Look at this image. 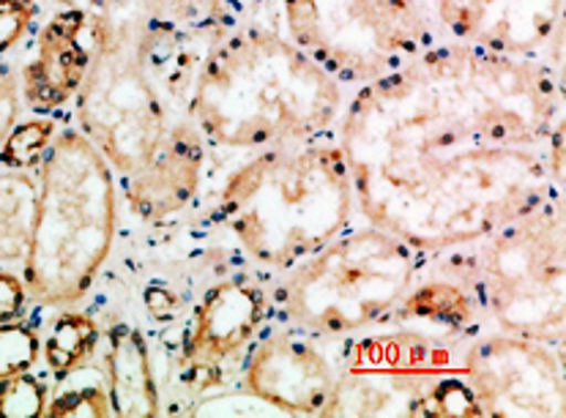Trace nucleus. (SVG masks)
Masks as SVG:
<instances>
[{"mask_svg": "<svg viewBox=\"0 0 566 418\" xmlns=\"http://www.w3.org/2000/svg\"><path fill=\"white\" fill-rule=\"evenodd\" d=\"M337 375V362L321 339L287 325L265 334L252 347L244 367V386L250 397L280 414L321 416Z\"/></svg>", "mask_w": 566, "mask_h": 418, "instance_id": "nucleus-10", "label": "nucleus"}, {"mask_svg": "<svg viewBox=\"0 0 566 418\" xmlns=\"http://www.w3.org/2000/svg\"><path fill=\"white\" fill-rule=\"evenodd\" d=\"M22 88H20V69L0 58V148L6 137L11 135L22 115Z\"/></svg>", "mask_w": 566, "mask_h": 418, "instance_id": "nucleus-24", "label": "nucleus"}, {"mask_svg": "<svg viewBox=\"0 0 566 418\" xmlns=\"http://www.w3.org/2000/svg\"><path fill=\"white\" fill-rule=\"evenodd\" d=\"M102 328L88 312H63L50 325L48 339L42 342L44 362L57 383L66 380L77 369L94 358L96 347H99Z\"/></svg>", "mask_w": 566, "mask_h": 418, "instance_id": "nucleus-18", "label": "nucleus"}, {"mask_svg": "<svg viewBox=\"0 0 566 418\" xmlns=\"http://www.w3.org/2000/svg\"><path fill=\"white\" fill-rule=\"evenodd\" d=\"M104 386L115 416H159L161 394L154 375L151 347L140 328L115 323L107 331Z\"/></svg>", "mask_w": 566, "mask_h": 418, "instance_id": "nucleus-15", "label": "nucleus"}, {"mask_svg": "<svg viewBox=\"0 0 566 418\" xmlns=\"http://www.w3.org/2000/svg\"><path fill=\"white\" fill-rule=\"evenodd\" d=\"M48 386L31 372H20L0 380V416L33 418L48 410Z\"/></svg>", "mask_w": 566, "mask_h": 418, "instance_id": "nucleus-22", "label": "nucleus"}, {"mask_svg": "<svg viewBox=\"0 0 566 418\" xmlns=\"http://www.w3.org/2000/svg\"><path fill=\"white\" fill-rule=\"evenodd\" d=\"M69 386L61 388L48 403V416H113L107 386L102 380H80L77 372L66 377Z\"/></svg>", "mask_w": 566, "mask_h": 418, "instance_id": "nucleus-20", "label": "nucleus"}, {"mask_svg": "<svg viewBox=\"0 0 566 418\" xmlns=\"http://www.w3.org/2000/svg\"><path fill=\"white\" fill-rule=\"evenodd\" d=\"M36 17V0H0V58L11 55L25 42Z\"/></svg>", "mask_w": 566, "mask_h": 418, "instance_id": "nucleus-23", "label": "nucleus"}, {"mask_svg": "<svg viewBox=\"0 0 566 418\" xmlns=\"http://www.w3.org/2000/svg\"><path fill=\"white\" fill-rule=\"evenodd\" d=\"M61 126L52 115H33V118L20 121L6 137L0 148V167H14V170H36L44 159V150L55 137Z\"/></svg>", "mask_w": 566, "mask_h": 418, "instance_id": "nucleus-19", "label": "nucleus"}, {"mask_svg": "<svg viewBox=\"0 0 566 418\" xmlns=\"http://www.w3.org/2000/svg\"><path fill=\"white\" fill-rule=\"evenodd\" d=\"M438 375L339 369L321 416H419L421 397Z\"/></svg>", "mask_w": 566, "mask_h": 418, "instance_id": "nucleus-16", "label": "nucleus"}, {"mask_svg": "<svg viewBox=\"0 0 566 418\" xmlns=\"http://www.w3.org/2000/svg\"><path fill=\"white\" fill-rule=\"evenodd\" d=\"M348 96L282 28L239 20L206 50L184 113L208 148L247 156L334 137Z\"/></svg>", "mask_w": 566, "mask_h": 418, "instance_id": "nucleus-2", "label": "nucleus"}, {"mask_svg": "<svg viewBox=\"0 0 566 418\" xmlns=\"http://www.w3.org/2000/svg\"><path fill=\"white\" fill-rule=\"evenodd\" d=\"M28 301L31 299H28L25 279L11 271H0V323L20 321L25 315Z\"/></svg>", "mask_w": 566, "mask_h": 418, "instance_id": "nucleus-25", "label": "nucleus"}, {"mask_svg": "<svg viewBox=\"0 0 566 418\" xmlns=\"http://www.w3.org/2000/svg\"><path fill=\"white\" fill-rule=\"evenodd\" d=\"M482 321L501 334L564 345V191L460 249Z\"/></svg>", "mask_w": 566, "mask_h": 418, "instance_id": "nucleus-6", "label": "nucleus"}, {"mask_svg": "<svg viewBox=\"0 0 566 418\" xmlns=\"http://www.w3.org/2000/svg\"><path fill=\"white\" fill-rule=\"evenodd\" d=\"M208 150L198 126L178 118L159 139L151 159L120 181L132 217L143 224H165L187 211L203 186Z\"/></svg>", "mask_w": 566, "mask_h": 418, "instance_id": "nucleus-13", "label": "nucleus"}, {"mask_svg": "<svg viewBox=\"0 0 566 418\" xmlns=\"http://www.w3.org/2000/svg\"><path fill=\"white\" fill-rule=\"evenodd\" d=\"M424 252L361 224L339 232L285 271L271 293L280 321L317 339H345L380 328L424 269Z\"/></svg>", "mask_w": 566, "mask_h": 418, "instance_id": "nucleus-5", "label": "nucleus"}, {"mask_svg": "<svg viewBox=\"0 0 566 418\" xmlns=\"http://www.w3.org/2000/svg\"><path fill=\"white\" fill-rule=\"evenodd\" d=\"M146 306H148V312L154 315V321H161V323L172 321V317H178V312H181V301H178L176 295L165 288L148 290Z\"/></svg>", "mask_w": 566, "mask_h": 418, "instance_id": "nucleus-26", "label": "nucleus"}, {"mask_svg": "<svg viewBox=\"0 0 566 418\" xmlns=\"http://www.w3.org/2000/svg\"><path fill=\"white\" fill-rule=\"evenodd\" d=\"M271 25L350 91L443 42L432 0H274Z\"/></svg>", "mask_w": 566, "mask_h": 418, "instance_id": "nucleus-7", "label": "nucleus"}, {"mask_svg": "<svg viewBox=\"0 0 566 418\" xmlns=\"http://www.w3.org/2000/svg\"><path fill=\"white\" fill-rule=\"evenodd\" d=\"M443 42L564 69V0H432Z\"/></svg>", "mask_w": 566, "mask_h": 418, "instance_id": "nucleus-9", "label": "nucleus"}, {"mask_svg": "<svg viewBox=\"0 0 566 418\" xmlns=\"http://www.w3.org/2000/svg\"><path fill=\"white\" fill-rule=\"evenodd\" d=\"M460 254V249H454ZM463 263V258H460ZM482 321V310H479L476 293L471 288V279L465 274V265L447 271L441 269L432 276H424L411 288V293L397 304V310L386 317L384 325H406L421 323L430 331L438 328L443 336H463L473 331ZM432 334V331H430Z\"/></svg>", "mask_w": 566, "mask_h": 418, "instance_id": "nucleus-14", "label": "nucleus"}, {"mask_svg": "<svg viewBox=\"0 0 566 418\" xmlns=\"http://www.w3.org/2000/svg\"><path fill=\"white\" fill-rule=\"evenodd\" d=\"M42 342L33 325L25 321L0 323V380L20 372H31L33 364L39 362Z\"/></svg>", "mask_w": 566, "mask_h": 418, "instance_id": "nucleus-21", "label": "nucleus"}, {"mask_svg": "<svg viewBox=\"0 0 566 418\" xmlns=\"http://www.w3.org/2000/svg\"><path fill=\"white\" fill-rule=\"evenodd\" d=\"M39 213L36 170H0V263L25 260Z\"/></svg>", "mask_w": 566, "mask_h": 418, "instance_id": "nucleus-17", "label": "nucleus"}, {"mask_svg": "<svg viewBox=\"0 0 566 418\" xmlns=\"http://www.w3.org/2000/svg\"><path fill=\"white\" fill-rule=\"evenodd\" d=\"M463 377L484 416H566L564 345L515 334L468 342Z\"/></svg>", "mask_w": 566, "mask_h": 418, "instance_id": "nucleus-8", "label": "nucleus"}, {"mask_svg": "<svg viewBox=\"0 0 566 418\" xmlns=\"http://www.w3.org/2000/svg\"><path fill=\"white\" fill-rule=\"evenodd\" d=\"M39 213L25 254L28 299L74 306L94 288L118 230V176L77 126L55 132L44 150Z\"/></svg>", "mask_w": 566, "mask_h": 418, "instance_id": "nucleus-4", "label": "nucleus"}, {"mask_svg": "<svg viewBox=\"0 0 566 418\" xmlns=\"http://www.w3.org/2000/svg\"><path fill=\"white\" fill-rule=\"evenodd\" d=\"M334 137L364 222L471 247L564 191V69L441 42L350 91Z\"/></svg>", "mask_w": 566, "mask_h": 418, "instance_id": "nucleus-1", "label": "nucleus"}, {"mask_svg": "<svg viewBox=\"0 0 566 418\" xmlns=\"http://www.w3.org/2000/svg\"><path fill=\"white\" fill-rule=\"evenodd\" d=\"M356 189L337 137L247 154L224 176L213 219L252 263L287 271L354 222Z\"/></svg>", "mask_w": 566, "mask_h": 418, "instance_id": "nucleus-3", "label": "nucleus"}, {"mask_svg": "<svg viewBox=\"0 0 566 418\" xmlns=\"http://www.w3.org/2000/svg\"><path fill=\"white\" fill-rule=\"evenodd\" d=\"M269 312V295L250 279L233 276L211 284L192 312L181 347V367L187 375L219 372L222 364L239 358L252 345Z\"/></svg>", "mask_w": 566, "mask_h": 418, "instance_id": "nucleus-12", "label": "nucleus"}, {"mask_svg": "<svg viewBox=\"0 0 566 418\" xmlns=\"http://www.w3.org/2000/svg\"><path fill=\"white\" fill-rule=\"evenodd\" d=\"M94 58V17L83 6L55 11L33 39L20 66L22 104L33 115H52L74 102Z\"/></svg>", "mask_w": 566, "mask_h": 418, "instance_id": "nucleus-11", "label": "nucleus"}]
</instances>
